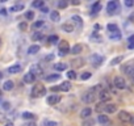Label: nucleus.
I'll list each match as a JSON object with an SVG mask.
<instances>
[{
  "label": "nucleus",
  "mask_w": 134,
  "mask_h": 126,
  "mask_svg": "<svg viewBox=\"0 0 134 126\" xmlns=\"http://www.w3.org/2000/svg\"><path fill=\"white\" fill-rule=\"evenodd\" d=\"M93 125H95V121L91 120V118H89V120H84L83 123H82V126H93Z\"/></svg>",
  "instance_id": "obj_40"
},
{
  "label": "nucleus",
  "mask_w": 134,
  "mask_h": 126,
  "mask_svg": "<svg viewBox=\"0 0 134 126\" xmlns=\"http://www.w3.org/2000/svg\"><path fill=\"white\" fill-rule=\"evenodd\" d=\"M24 8H25V5L22 3L21 4H16V5H12L9 8V12H20V11H22Z\"/></svg>",
  "instance_id": "obj_25"
},
{
  "label": "nucleus",
  "mask_w": 134,
  "mask_h": 126,
  "mask_svg": "<svg viewBox=\"0 0 134 126\" xmlns=\"http://www.w3.org/2000/svg\"><path fill=\"white\" fill-rule=\"evenodd\" d=\"M97 96H99V99H100V102H107V101L110 100V93L108 92L107 89H104V88L97 93Z\"/></svg>",
  "instance_id": "obj_9"
},
{
  "label": "nucleus",
  "mask_w": 134,
  "mask_h": 126,
  "mask_svg": "<svg viewBox=\"0 0 134 126\" xmlns=\"http://www.w3.org/2000/svg\"><path fill=\"white\" fill-rule=\"evenodd\" d=\"M116 112H117V105H116V104H105V110H104V113L112 114V113H116Z\"/></svg>",
  "instance_id": "obj_16"
},
{
  "label": "nucleus",
  "mask_w": 134,
  "mask_h": 126,
  "mask_svg": "<svg viewBox=\"0 0 134 126\" xmlns=\"http://www.w3.org/2000/svg\"><path fill=\"white\" fill-rule=\"evenodd\" d=\"M50 89H51V92H69V91L71 89V83L70 82H63L62 84L54 85Z\"/></svg>",
  "instance_id": "obj_3"
},
{
  "label": "nucleus",
  "mask_w": 134,
  "mask_h": 126,
  "mask_svg": "<svg viewBox=\"0 0 134 126\" xmlns=\"http://www.w3.org/2000/svg\"><path fill=\"white\" fill-rule=\"evenodd\" d=\"M22 80H24V83H26V84H32V83L36 82V76L33 75V74H30V72H28V74L24 75Z\"/></svg>",
  "instance_id": "obj_15"
},
{
  "label": "nucleus",
  "mask_w": 134,
  "mask_h": 126,
  "mask_svg": "<svg viewBox=\"0 0 134 126\" xmlns=\"http://www.w3.org/2000/svg\"><path fill=\"white\" fill-rule=\"evenodd\" d=\"M5 126H15V125H13V123H12V122H8V123H7V125H5Z\"/></svg>",
  "instance_id": "obj_56"
},
{
  "label": "nucleus",
  "mask_w": 134,
  "mask_h": 126,
  "mask_svg": "<svg viewBox=\"0 0 134 126\" xmlns=\"http://www.w3.org/2000/svg\"><path fill=\"white\" fill-rule=\"evenodd\" d=\"M62 29H63V32H67V33H72V32L75 30V25L72 24L71 21H67V22H64V24L62 25Z\"/></svg>",
  "instance_id": "obj_14"
},
{
  "label": "nucleus",
  "mask_w": 134,
  "mask_h": 126,
  "mask_svg": "<svg viewBox=\"0 0 134 126\" xmlns=\"http://www.w3.org/2000/svg\"><path fill=\"white\" fill-rule=\"evenodd\" d=\"M58 49H59V55L61 56H64V55H67L70 53V46H69V42L67 41H61V43H59V46H58Z\"/></svg>",
  "instance_id": "obj_6"
},
{
  "label": "nucleus",
  "mask_w": 134,
  "mask_h": 126,
  "mask_svg": "<svg viewBox=\"0 0 134 126\" xmlns=\"http://www.w3.org/2000/svg\"><path fill=\"white\" fill-rule=\"evenodd\" d=\"M22 126H37V125H36V122H32V121H30V122H25Z\"/></svg>",
  "instance_id": "obj_48"
},
{
  "label": "nucleus",
  "mask_w": 134,
  "mask_h": 126,
  "mask_svg": "<svg viewBox=\"0 0 134 126\" xmlns=\"http://www.w3.org/2000/svg\"><path fill=\"white\" fill-rule=\"evenodd\" d=\"M70 51H71V54L78 55V54H80L83 51V46H82V45H74V46L70 49Z\"/></svg>",
  "instance_id": "obj_19"
},
{
  "label": "nucleus",
  "mask_w": 134,
  "mask_h": 126,
  "mask_svg": "<svg viewBox=\"0 0 134 126\" xmlns=\"http://www.w3.org/2000/svg\"><path fill=\"white\" fill-rule=\"evenodd\" d=\"M107 11H108V13L109 15H116V13H118L120 12V4H118V2H109L108 4H107Z\"/></svg>",
  "instance_id": "obj_4"
},
{
  "label": "nucleus",
  "mask_w": 134,
  "mask_h": 126,
  "mask_svg": "<svg viewBox=\"0 0 134 126\" xmlns=\"http://www.w3.org/2000/svg\"><path fill=\"white\" fill-rule=\"evenodd\" d=\"M91 113H92V109H89V108H84L82 112H80V117L82 118H89V116H91Z\"/></svg>",
  "instance_id": "obj_23"
},
{
  "label": "nucleus",
  "mask_w": 134,
  "mask_h": 126,
  "mask_svg": "<svg viewBox=\"0 0 134 126\" xmlns=\"http://www.w3.org/2000/svg\"><path fill=\"white\" fill-rule=\"evenodd\" d=\"M21 117L24 120H28V121H33V120H36V114H33L30 112H24L21 114Z\"/></svg>",
  "instance_id": "obj_21"
},
{
  "label": "nucleus",
  "mask_w": 134,
  "mask_h": 126,
  "mask_svg": "<svg viewBox=\"0 0 134 126\" xmlns=\"http://www.w3.org/2000/svg\"><path fill=\"white\" fill-rule=\"evenodd\" d=\"M15 88V83L12 82V80H7V82L3 84V89L4 91H12Z\"/></svg>",
  "instance_id": "obj_22"
},
{
  "label": "nucleus",
  "mask_w": 134,
  "mask_h": 126,
  "mask_svg": "<svg viewBox=\"0 0 134 126\" xmlns=\"http://www.w3.org/2000/svg\"><path fill=\"white\" fill-rule=\"evenodd\" d=\"M67 5H69V3L64 2V0H61V2H58V7H59V8H66Z\"/></svg>",
  "instance_id": "obj_44"
},
{
  "label": "nucleus",
  "mask_w": 134,
  "mask_h": 126,
  "mask_svg": "<svg viewBox=\"0 0 134 126\" xmlns=\"http://www.w3.org/2000/svg\"><path fill=\"white\" fill-rule=\"evenodd\" d=\"M2 79H3V74H2V72H0V80H2Z\"/></svg>",
  "instance_id": "obj_58"
},
{
  "label": "nucleus",
  "mask_w": 134,
  "mask_h": 126,
  "mask_svg": "<svg viewBox=\"0 0 134 126\" xmlns=\"http://www.w3.org/2000/svg\"><path fill=\"white\" fill-rule=\"evenodd\" d=\"M53 59H54V54H49V55L45 56V61H46V62H51Z\"/></svg>",
  "instance_id": "obj_45"
},
{
  "label": "nucleus",
  "mask_w": 134,
  "mask_h": 126,
  "mask_svg": "<svg viewBox=\"0 0 134 126\" xmlns=\"http://www.w3.org/2000/svg\"><path fill=\"white\" fill-rule=\"evenodd\" d=\"M43 25H45V21H43V20H38V21H36V22H33L32 28H33V29H40V28H42Z\"/></svg>",
  "instance_id": "obj_34"
},
{
  "label": "nucleus",
  "mask_w": 134,
  "mask_h": 126,
  "mask_svg": "<svg viewBox=\"0 0 134 126\" xmlns=\"http://www.w3.org/2000/svg\"><path fill=\"white\" fill-rule=\"evenodd\" d=\"M128 42L130 43V42H134V34H133V36H130L129 38H128Z\"/></svg>",
  "instance_id": "obj_52"
},
{
  "label": "nucleus",
  "mask_w": 134,
  "mask_h": 126,
  "mask_svg": "<svg viewBox=\"0 0 134 126\" xmlns=\"http://www.w3.org/2000/svg\"><path fill=\"white\" fill-rule=\"evenodd\" d=\"M124 71H125V74H128L129 76L134 77V64H129V66L124 67Z\"/></svg>",
  "instance_id": "obj_24"
},
{
  "label": "nucleus",
  "mask_w": 134,
  "mask_h": 126,
  "mask_svg": "<svg viewBox=\"0 0 134 126\" xmlns=\"http://www.w3.org/2000/svg\"><path fill=\"white\" fill-rule=\"evenodd\" d=\"M61 79V75L59 74H51V75H47L46 77H45V80L49 83H53V82H57V80Z\"/></svg>",
  "instance_id": "obj_18"
},
{
  "label": "nucleus",
  "mask_w": 134,
  "mask_h": 126,
  "mask_svg": "<svg viewBox=\"0 0 134 126\" xmlns=\"http://www.w3.org/2000/svg\"><path fill=\"white\" fill-rule=\"evenodd\" d=\"M118 120L121 122H124V123H128L131 120V114L129 112H126V110H120L118 112Z\"/></svg>",
  "instance_id": "obj_8"
},
{
  "label": "nucleus",
  "mask_w": 134,
  "mask_h": 126,
  "mask_svg": "<svg viewBox=\"0 0 134 126\" xmlns=\"http://www.w3.org/2000/svg\"><path fill=\"white\" fill-rule=\"evenodd\" d=\"M113 87L117 89H125L126 88V80L122 76H116L113 79Z\"/></svg>",
  "instance_id": "obj_5"
},
{
  "label": "nucleus",
  "mask_w": 134,
  "mask_h": 126,
  "mask_svg": "<svg viewBox=\"0 0 134 126\" xmlns=\"http://www.w3.org/2000/svg\"><path fill=\"white\" fill-rule=\"evenodd\" d=\"M42 38H43V33L42 32H34V33L32 34V40L33 41H40Z\"/></svg>",
  "instance_id": "obj_28"
},
{
  "label": "nucleus",
  "mask_w": 134,
  "mask_h": 126,
  "mask_svg": "<svg viewBox=\"0 0 134 126\" xmlns=\"http://www.w3.org/2000/svg\"><path fill=\"white\" fill-rule=\"evenodd\" d=\"M97 89L101 91L103 88L100 87V85L91 88V89L88 91V92H85V93L82 96V101H83V102H85V104H91V102H93V101H95V99H96V96H97V93H96V91H97Z\"/></svg>",
  "instance_id": "obj_1"
},
{
  "label": "nucleus",
  "mask_w": 134,
  "mask_h": 126,
  "mask_svg": "<svg viewBox=\"0 0 134 126\" xmlns=\"http://www.w3.org/2000/svg\"><path fill=\"white\" fill-rule=\"evenodd\" d=\"M71 4H72V5H79V4H80V3H79V2H72V3H71Z\"/></svg>",
  "instance_id": "obj_54"
},
{
  "label": "nucleus",
  "mask_w": 134,
  "mask_h": 126,
  "mask_svg": "<svg viewBox=\"0 0 134 126\" xmlns=\"http://www.w3.org/2000/svg\"><path fill=\"white\" fill-rule=\"evenodd\" d=\"M89 61H91V63H92L95 67H99V66L103 64V62H104V56L99 55V54H92L91 56H89Z\"/></svg>",
  "instance_id": "obj_7"
},
{
  "label": "nucleus",
  "mask_w": 134,
  "mask_h": 126,
  "mask_svg": "<svg viewBox=\"0 0 134 126\" xmlns=\"http://www.w3.org/2000/svg\"><path fill=\"white\" fill-rule=\"evenodd\" d=\"M21 70H22V66L17 63V64H13V66L8 67L7 68V72L8 74H18V72H21Z\"/></svg>",
  "instance_id": "obj_13"
},
{
  "label": "nucleus",
  "mask_w": 134,
  "mask_h": 126,
  "mask_svg": "<svg viewBox=\"0 0 134 126\" xmlns=\"http://www.w3.org/2000/svg\"><path fill=\"white\" fill-rule=\"evenodd\" d=\"M46 95V87L43 84H36L32 88V96L33 97H42Z\"/></svg>",
  "instance_id": "obj_2"
},
{
  "label": "nucleus",
  "mask_w": 134,
  "mask_h": 126,
  "mask_svg": "<svg viewBox=\"0 0 134 126\" xmlns=\"http://www.w3.org/2000/svg\"><path fill=\"white\" fill-rule=\"evenodd\" d=\"M29 72L33 74L34 76H41L43 74V70H42V67L40 64H33V66H30V71Z\"/></svg>",
  "instance_id": "obj_10"
},
{
  "label": "nucleus",
  "mask_w": 134,
  "mask_h": 126,
  "mask_svg": "<svg viewBox=\"0 0 134 126\" xmlns=\"http://www.w3.org/2000/svg\"><path fill=\"white\" fill-rule=\"evenodd\" d=\"M89 40H91V41H96V42H101V41H103V38L100 37V36H97L96 33H93L92 36L89 37Z\"/></svg>",
  "instance_id": "obj_38"
},
{
  "label": "nucleus",
  "mask_w": 134,
  "mask_h": 126,
  "mask_svg": "<svg viewBox=\"0 0 134 126\" xmlns=\"http://www.w3.org/2000/svg\"><path fill=\"white\" fill-rule=\"evenodd\" d=\"M25 18L29 20V21H32L33 18H34V12H33V11H28V12L25 13Z\"/></svg>",
  "instance_id": "obj_39"
},
{
  "label": "nucleus",
  "mask_w": 134,
  "mask_h": 126,
  "mask_svg": "<svg viewBox=\"0 0 134 126\" xmlns=\"http://www.w3.org/2000/svg\"><path fill=\"white\" fill-rule=\"evenodd\" d=\"M42 7H45L43 0H36V2L32 3V8H42Z\"/></svg>",
  "instance_id": "obj_33"
},
{
  "label": "nucleus",
  "mask_w": 134,
  "mask_h": 126,
  "mask_svg": "<svg viewBox=\"0 0 134 126\" xmlns=\"http://www.w3.org/2000/svg\"><path fill=\"white\" fill-rule=\"evenodd\" d=\"M42 126H58V122L57 121H50V120H46L42 122Z\"/></svg>",
  "instance_id": "obj_35"
},
{
  "label": "nucleus",
  "mask_w": 134,
  "mask_h": 126,
  "mask_svg": "<svg viewBox=\"0 0 134 126\" xmlns=\"http://www.w3.org/2000/svg\"><path fill=\"white\" fill-rule=\"evenodd\" d=\"M128 49H129V50L134 49V42H130V43H128Z\"/></svg>",
  "instance_id": "obj_51"
},
{
  "label": "nucleus",
  "mask_w": 134,
  "mask_h": 126,
  "mask_svg": "<svg viewBox=\"0 0 134 126\" xmlns=\"http://www.w3.org/2000/svg\"><path fill=\"white\" fill-rule=\"evenodd\" d=\"M91 76H92V74L87 71V72H83V74L80 75V79H82V80H88V79L91 77Z\"/></svg>",
  "instance_id": "obj_42"
},
{
  "label": "nucleus",
  "mask_w": 134,
  "mask_h": 126,
  "mask_svg": "<svg viewBox=\"0 0 134 126\" xmlns=\"http://www.w3.org/2000/svg\"><path fill=\"white\" fill-rule=\"evenodd\" d=\"M0 46H2V38H0Z\"/></svg>",
  "instance_id": "obj_59"
},
{
  "label": "nucleus",
  "mask_w": 134,
  "mask_h": 126,
  "mask_svg": "<svg viewBox=\"0 0 134 126\" xmlns=\"http://www.w3.org/2000/svg\"><path fill=\"white\" fill-rule=\"evenodd\" d=\"M41 12H42V13H47V12H49V8H47V7H42V8H41Z\"/></svg>",
  "instance_id": "obj_50"
},
{
  "label": "nucleus",
  "mask_w": 134,
  "mask_h": 126,
  "mask_svg": "<svg viewBox=\"0 0 134 126\" xmlns=\"http://www.w3.org/2000/svg\"><path fill=\"white\" fill-rule=\"evenodd\" d=\"M100 9H101V4H100V3L97 2V3H96V4H95V5L92 7V15H95V13H97V12H99V11H100Z\"/></svg>",
  "instance_id": "obj_37"
},
{
  "label": "nucleus",
  "mask_w": 134,
  "mask_h": 126,
  "mask_svg": "<svg viewBox=\"0 0 134 126\" xmlns=\"http://www.w3.org/2000/svg\"><path fill=\"white\" fill-rule=\"evenodd\" d=\"M67 77L69 79H76V72H75V70H70V71H67Z\"/></svg>",
  "instance_id": "obj_41"
},
{
  "label": "nucleus",
  "mask_w": 134,
  "mask_h": 126,
  "mask_svg": "<svg viewBox=\"0 0 134 126\" xmlns=\"http://www.w3.org/2000/svg\"><path fill=\"white\" fill-rule=\"evenodd\" d=\"M131 80H133V82H134V77H131Z\"/></svg>",
  "instance_id": "obj_60"
},
{
  "label": "nucleus",
  "mask_w": 134,
  "mask_h": 126,
  "mask_svg": "<svg viewBox=\"0 0 134 126\" xmlns=\"http://www.w3.org/2000/svg\"><path fill=\"white\" fill-rule=\"evenodd\" d=\"M125 5L126 7H133L134 5V2H133V0H125Z\"/></svg>",
  "instance_id": "obj_46"
},
{
  "label": "nucleus",
  "mask_w": 134,
  "mask_h": 126,
  "mask_svg": "<svg viewBox=\"0 0 134 126\" xmlns=\"http://www.w3.org/2000/svg\"><path fill=\"white\" fill-rule=\"evenodd\" d=\"M130 123L134 125V116H131V120H130Z\"/></svg>",
  "instance_id": "obj_55"
},
{
  "label": "nucleus",
  "mask_w": 134,
  "mask_h": 126,
  "mask_svg": "<svg viewBox=\"0 0 134 126\" xmlns=\"http://www.w3.org/2000/svg\"><path fill=\"white\" fill-rule=\"evenodd\" d=\"M83 62H84V61H83V59H80V58H79V59H75V61H74V62H72V64H74V66H75V67H80V66H82V64H83Z\"/></svg>",
  "instance_id": "obj_43"
},
{
  "label": "nucleus",
  "mask_w": 134,
  "mask_h": 126,
  "mask_svg": "<svg viewBox=\"0 0 134 126\" xmlns=\"http://www.w3.org/2000/svg\"><path fill=\"white\" fill-rule=\"evenodd\" d=\"M122 61H124V56L121 55V56H117V58L112 59V61H110V64H112V66H116V64H118V63L122 62Z\"/></svg>",
  "instance_id": "obj_36"
},
{
  "label": "nucleus",
  "mask_w": 134,
  "mask_h": 126,
  "mask_svg": "<svg viewBox=\"0 0 134 126\" xmlns=\"http://www.w3.org/2000/svg\"><path fill=\"white\" fill-rule=\"evenodd\" d=\"M0 101H2V97H0Z\"/></svg>",
  "instance_id": "obj_61"
},
{
  "label": "nucleus",
  "mask_w": 134,
  "mask_h": 126,
  "mask_svg": "<svg viewBox=\"0 0 134 126\" xmlns=\"http://www.w3.org/2000/svg\"><path fill=\"white\" fill-rule=\"evenodd\" d=\"M121 37H122V34H121V32L118 30V32H114V33H109V38L110 40H121Z\"/></svg>",
  "instance_id": "obj_30"
},
{
  "label": "nucleus",
  "mask_w": 134,
  "mask_h": 126,
  "mask_svg": "<svg viewBox=\"0 0 134 126\" xmlns=\"http://www.w3.org/2000/svg\"><path fill=\"white\" fill-rule=\"evenodd\" d=\"M130 20H131V21H134V15H130Z\"/></svg>",
  "instance_id": "obj_57"
},
{
  "label": "nucleus",
  "mask_w": 134,
  "mask_h": 126,
  "mask_svg": "<svg viewBox=\"0 0 134 126\" xmlns=\"http://www.w3.org/2000/svg\"><path fill=\"white\" fill-rule=\"evenodd\" d=\"M97 121L101 125H108L109 123V118H108V116H105V114H100V116L97 117Z\"/></svg>",
  "instance_id": "obj_26"
},
{
  "label": "nucleus",
  "mask_w": 134,
  "mask_h": 126,
  "mask_svg": "<svg viewBox=\"0 0 134 126\" xmlns=\"http://www.w3.org/2000/svg\"><path fill=\"white\" fill-rule=\"evenodd\" d=\"M61 100H62V97L59 95H51V96H49L46 99V101H47L49 105H57L58 102H61Z\"/></svg>",
  "instance_id": "obj_11"
},
{
  "label": "nucleus",
  "mask_w": 134,
  "mask_h": 126,
  "mask_svg": "<svg viewBox=\"0 0 134 126\" xmlns=\"http://www.w3.org/2000/svg\"><path fill=\"white\" fill-rule=\"evenodd\" d=\"M50 20H51L53 22L61 21V15H59L58 11H51V12H50Z\"/></svg>",
  "instance_id": "obj_17"
},
{
  "label": "nucleus",
  "mask_w": 134,
  "mask_h": 126,
  "mask_svg": "<svg viewBox=\"0 0 134 126\" xmlns=\"http://www.w3.org/2000/svg\"><path fill=\"white\" fill-rule=\"evenodd\" d=\"M38 51H40V46H38V45H32V46L28 49V54L29 55H34Z\"/></svg>",
  "instance_id": "obj_27"
},
{
  "label": "nucleus",
  "mask_w": 134,
  "mask_h": 126,
  "mask_svg": "<svg viewBox=\"0 0 134 126\" xmlns=\"http://www.w3.org/2000/svg\"><path fill=\"white\" fill-rule=\"evenodd\" d=\"M47 42L49 43H53V45H57L59 42V37L55 36V34H54V36H49L47 37Z\"/></svg>",
  "instance_id": "obj_31"
},
{
  "label": "nucleus",
  "mask_w": 134,
  "mask_h": 126,
  "mask_svg": "<svg viewBox=\"0 0 134 126\" xmlns=\"http://www.w3.org/2000/svg\"><path fill=\"white\" fill-rule=\"evenodd\" d=\"M53 67H54V70H57V71H64V70H67V63L58 62V63H55Z\"/></svg>",
  "instance_id": "obj_20"
},
{
  "label": "nucleus",
  "mask_w": 134,
  "mask_h": 126,
  "mask_svg": "<svg viewBox=\"0 0 134 126\" xmlns=\"http://www.w3.org/2000/svg\"><path fill=\"white\" fill-rule=\"evenodd\" d=\"M2 106H3V109L8 110V109L11 108V104H9V102H7V101H5V102H3V105H2Z\"/></svg>",
  "instance_id": "obj_47"
},
{
  "label": "nucleus",
  "mask_w": 134,
  "mask_h": 126,
  "mask_svg": "<svg viewBox=\"0 0 134 126\" xmlns=\"http://www.w3.org/2000/svg\"><path fill=\"white\" fill-rule=\"evenodd\" d=\"M95 110H96L97 113H100V114H101V113L105 110V102H99V104H96V106H95Z\"/></svg>",
  "instance_id": "obj_29"
},
{
  "label": "nucleus",
  "mask_w": 134,
  "mask_h": 126,
  "mask_svg": "<svg viewBox=\"0 0 134 126\" xmlns=\"http://www.w3.org/2000/svg\"><path fill=\"white\" fill-rule=\"evenodd\" d=\"M0 13H2V15H7V9H0Z\"/></svg>",
  "instance_id": "obj_53"
},
{
  "label": "nucleus",
  "mask_w": 134,
  "mask_h": 126,
  "mask_svg": "<svg viewBox=\"0 0 134 126\" xmlns=\"http://www.w3.org/2000/svg\"><path fill=\"white\" fill-rule=\"evenodd\" d=\"M107 29H108L109 33H114V32H118L120 30L118 26H117V24H108L107 25Z\"/></svg>",
  "instance_id": "obj_32"
},
{
  "label": "nucleus",
  "mask_w": 134,
  "mask_h": 126,
  "mask_svg": "<svg viewBox=\"0 0 134 126\" xmlns=\"http://www.w3.org/2000/svg\"><path fill=\"white\" fill-rule=\"evenodd\" d=\"M72 24L78 28V29H82V26H83V18L80 17V16H78V15H74L72 16Z\"/></svg>",
  "instance_id": "obj_12"
},
{
  "label": "nucleus",
  "mask_w": 134,
  "mask_h": 126,
  "mask_svg": "<svg viewBox=\"0 0 134 126\" xmlns=\"http://www.w3.org/2000/svg\"><path fill=\"white\" fill-rule=\"evenodd\" d=\"M18 28H20L21 30H25V29H26V24H25V22H22V24H18Z\"/></svg>",
  "instance_id": "obj_49"
}]
</instances>
